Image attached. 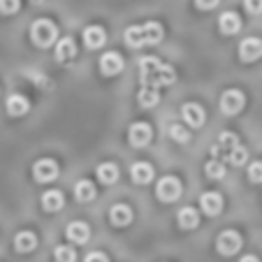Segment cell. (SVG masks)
Masks as SVG:
<instances>
[{
	"instance_id": "cell-1",
	"label": "cell",
	"mask_w": 262,
	"mask_h": 262,
	"mask_svg": "<svg viewBox=\"0 0 262 262\" xmlns=\"http://www.w3.org/2000/svg\"><path fill=\"white\" fill-rule=\"evenodd\" d=\"M139 81L142 86H148V89H163V86H169L177 81V72L174 68L160 63L154 56H146V58L139 60Z\"/></svg>"
},
{
	"instance_id": "cell-2",
	"label": "cell",
	"mask_w": 262,
	"mask_h": 262,
	"mask_svg": "<svg viewBox=\"0 0 262 262\" xmlns=\"http://www.w3.org/2000/svg\"><path fill=\"white\" fill-rule=\"evenodd\" d=\"M123 37H125V45L133 47V49L158 45L163 40V26L158 21H148V24H142V26H130Z\"/></svg>"
},
{
	"instance_id": "cell-3",
	"label": "cell",
	"mask_w": 262,
	"mask_h": 262,
	"mask_svg": "<svg viewBox=\"0 0 262 262\" xmlns=\"http://www.w3.org/2000/svg\"><path fill=\"white\" fill-rule=\"evenodd\" d=\"M56 37H58V28H56L54 21L37 19L33 26H30V40H33L37 47H42V49L54 45Z\"/></svg>"
},
{
	"instance_id": "cell-4",
	"label": "cell",
	"mask_w": 262,
	"mask_h": 262,
	"mask_svg": "<svg viewBox=\"0 0 262 262\" xmlns=\"http://www.w3.org/2000/svg\"><path fill=\"white\" fill-rule=\"evenodd\" d=\"M156 195L160 202H174L181 198V181L177 177H163L156 186Z\"/></svg>"
},
{
	"instance_id": "cell-5",
	"label": "cell",
	"mask_w": 262,
	"mask_h": 262,
	"mask_svg": "<svg viewBox=\"0 0 262 262\" xmlns=\"http://www.w3.org/2000/svg\"><path fill=\"white\" fill-rule=\"evenodd\" d=\"M242 234L237 232V230H225V232L218 234L216 239V248L221 255H234V253L242 248Z\"/></svg>"
},
{
	"instance_id": "cell-6",
	"label": "cell",
	"mask_w": 262,
	"mask_h": 262,
	"mask_svg": "<svg viewBox=\"0 0 262 262\" xmlns=\"http://www.w3.org/2000/svg\"><path fill=\"white\" fill-rule=\"evenodd\" d=\"M244 102H246V98H244L242 91L228 89L225 93L221 95V112L223 114H228V116H234V114H239V112L244 109Z\"/></svg>"
},
{
	"instance_id": "cell-7",
	"label": "cell",
	"mask_w": 262,
	"mask_h": 262,
	"mask_svg": "<svg viewBox=\"0 0 262 262\" xmlns=\"http://www.w3.org/2000/svg\"><path fill=\"white\" fill-rule=\"evenodd\" d=\"M33 177H35V181H40V183L54 181V179L58 177V163H56V160H51V158L37 160V163H35V167H33Z\"/></svg>"
},
{
	"instance_id": "cell-8",
	"label": "cell",
	"mask_w": 262,
	"mask_h": 262,
	"mask_svg": "<svg viewBox=\"0 0 262 262\" xmlns=\"http://www.w3.org/2000/svg\"><path fill=\"white\" fill-rule=\"evenodd\" d=\"M151 137H154V130H151V125L144 123V121H139V123H133L128 130V142L133 144L135 148H142L146 146L148 142H151Z\"/></svg>"
},
{
	"instance_id": "cell-9",
	"label": "cell",
	"mask_w": 262,
	"mask_h": 262,
	"mask_svg": "<svg viewBox=\"0 0 262 262\" xmlns=\"http://www.w3.org/2000/svg\"><path fill=\"white\" fill-rule=\"evenodd\" d=\"M239 56H242L244 63H253V60H257L262 56V40H257V37H248V40H244L242 45H239Z\"/></svg>"
},
{
	"instance_id": "cell-10",
	"label": "cell",
	"mask_w": 262,
	"mask_h": 262,
	"mask_svg": "<svg viewBox=\"0 0 262 262\" xmlns=\"http://www.w3.org/2000/svg\"><path fill=\"white\" fill-rule=\"evenodd\" d=\"M181 116H183V121H186V125H190V128H200V125H204V109L195 102L183 104Z\"/></svg>"
},
{
	"instance_id": "cell-11",
	"label": "cell",
	"mask_w": 262,
	"mask_h": 262,
	"mask_svg": "<svg viewBox=\"0 0 262 262\" xmlns=\"http://www.w3.org/2000/svg\"><path fill=\"white\" fill-rule=\"evenodd\" d=\"M200 207H202V211L207 213V216H218V213L223 211V195L216 193V190L204 193L202 198H200Z\"/></svg>"
},
{
	"instance_id": "cell-12",
	"label": "cell",
	"mask_w": 262,
	"mask_h": 262,
	"mask_svg": "<svg viewBox=\"0 0 262 262\" xmlns=\"http://www.w3.org/2000/svg\"><path fill=\"white\" fill-rule=\"evenodd\" d=\"M100 70H102V74H107V77H114V74H119L121 70H123V58H121L116 51H109V54H104L102 58H100Z\"/></svg>"
},
{
	"instance_id": "cell-13",
	"label": "cell",
	"mask_w": 262,
	"mask_h": 262,
	"mask_svg": "<svg viewBox=\"0 0 262 262\" xmlns=\"http://www.w3.org/2000/svg\"><path fill=\"white\" fill-rule=\"evenodd\" d=\"M104 42H107L104 28H100V26H89V28L84 30V45L89 47V49H100Z\"/></svg>"
},
{
	"instance_id": "cell-14",
	"label": "cell",
	"mask_w": 262,
	"mask_h": 262,
	"mask_svg": "<svg viewBox=\"0 0 262 262\" xmlns=\"http://www.w3.org/2000/svg\"><path fill=\"white\" fill-rule=\"evenodd\" d=\"M65 234H68V239H70V242H74V244H86V242H89V237H91V230H89V225H86V223L74 221V223H70V225H68Z\"/></svg>"
},
{
	"instance_id": "cell-15",
	"label": "cell",
	"mask_w": 262,
	"mask_h": 262,
	"mask_svg": "<svg viewBox=\"0 0 262 262\" xmlns=\"http://www.w3.org/2000/svg\"><path fill=\"white\" fill-rule=\"evenodd\" d=\"M218 28H221L223 35H234L242 28V19H239V14H234V12H223L221 19H218Z\"/></svg>"
},
{
	"instance_id": "cell-16",
	"label": "cell",
	"mask_w": 262,
	"mask_h": 262,
	"mask_svg": "<svg viewBox=\"0 0 262 262\" xmlns=\"http://www.w3.org/2000/svg\"><path fill=\"white\" fill-rule=\"evenodd\" d=\"M109 218H112V223H114L116 228H125L133 221V211H130L128 204H114L112 211H109Z\"/></svg>"
},
{
	"instance_id": "cell-17",
	"label": "cell",
	"mask_w": 262,
	"mask_h": 262,
	"mask_svg": "<svg viewBox=\"0 0 262 262\" xmlns=\"http://www.w3.org/2000/svg\"><path fill=\"white\" fill-rule=\"evenodd\" d=\"M35 246H37V234L30 232V230H24L14 237V248L19 253H30L35 251Z\"/></svg>"
},
{
	"instance_id": "cell-18",
	"label": "cell",
	"mask_w": 262,
	"mask_h": 262,
	"mask_svg": "<svg viewBox=\"0 0 262 262\" xmlns=\"http://www.w3.org/2000/svg\"><path fill=\"white\" fill-rule=\"evenodd\" d=\"M65 204V198L60 190H47L45 195H42V209L45 211H60Z\"/></svg>"
},
{
	"instance_id": "cell-19",
	"label": "cell",
	"mask_w": 262,
	"mask_h": 262,
	"mask_svg": "<svg viewBox=\"0 0 262 262\" xmlns=\"http://www.w3.org/2000/svg\"><path fill=\"white\" fill-rule=\"evenodd\" d=\"M177 221H179V225H181L183 230H195L200 225V213L195 211L193 207H183L181 211H179Z\"/></svg>"
},
{
	"instance_id": "cell-20",
	"label": "cell",
	"mask_w": 262,
	"mask_h": 262,
	"mask_svg": "<svg viewBox=\"0 0 262 262\" xmlns=\"http://www.w3.org/2000/svg\"><path fill=\"white\" fill-rule=\"evenodd\" d=\"M28 109H30V102L24 95H10V100H7V114L10 116H26Z\"/></svg>"
},
{
	"instance_id": "cell-21",
	"label": "cell",
	"mask_w": 262,
	"mask_h": 262,
	"mask_svg": "<svg viewBox=\"0 0 262 262\" xmlns=\"http://www.w3.org/2000/svg\"><path fill=\"white\" fill-rule=\"evenodd\" d=\"M130 177H133L135 183H148L154 179V167L148 163H135L130 167Z\"/></svg>"
},
{
	"instance_id": "cell-22",
	"label": "cell",
	"mask_w": 262,
	"mask_h": 262,
	"mask_svg": "<svg viewBox=\"0 0 262 262\" xmlns=\"http://www.w3.org/2000/svg\"><path fill=\"white\" fill-rule=\"evenodd\" d=\"M74 198L79 200V202H91V200H95V186L91 181H86V179L77 181V186H74Z\"/></svg>"
},
{
	"instance_id": "cell-23",
	"label": "cell",
	"mask_w": 262,
	"mask_h": 262,
	"mask_svg": "<svg viewBox=\"0 0 262 262\" xmlns=\"http://www.w3.org/2000/svg\"><path fill=\"white\" fill-rule=\"evenodd\" d=\"M77 54V45H74L72 37H63V40L56 42V58L58 60H68Z\"/></svg>"
},
{
	"instance_id": "cell-24",
	"label": "cell",
	"mask_w": 262,
	"mask_h": 262,
	"mask_svg": "<svg viewBox=\"0 0 262 262\" xmlns=\"http://www.w3.org/2000/svg\"><path fill=\"white\" fill-rule=\"evenodd\" d=\"M98 179H100V183H104V186H112V183L119 179V167H116L114 163H102L98 167Z\"/></svg>"
},
{
	"instance_id": "cell-25",
	"label": "cell",
	"mask_w": 262,
	"mask_h": 262,
	"mask_svg": "<svg viewBox=\"0 0 262 262\" xmlns=\"http://www.w3.org/2000/svg\"><path fill=\"white\" fill-rule=\"evenodd\" d=\"M137 100L142 107H156L160 102V93L156 89H148V86H142V91L137 93Z\"/></svg>"
},
{
	"instance_id": "cell-26",
	"label": "cell",
	"mask_w": 262,
	"mask_h": 262,
	"mask_svg": "<svg viewBox=\"0 0 262 262\" xmlns=\"http://www.w3.org/2000/svg\"><path fill=\"white\" fill-rule=\"evenodd\" d=\"M239 146V139H237V135H232V133H223L221 137H218V144H216V151H232V148H237Z\"/></svg>"
},
{
	"instance_id": "cell-27",
	"label": "cell",
	"mask_w": 262,
	"mask_h": 262,
	"mask_svg": "<svg viewBox=\"0 0 262 262\" xmlns=\"http://www.w3.org/2000/svg\"><path fill=\"white\" fill-rule=\"evenodd\" d=\"M169 137H172L174 142L186 144L190 139V130H186V125H181V123H172L169 125Z\"/></svg>"
},
{
	"instance_id": "cell-28",
	"label": "cell",
	"mask_w": 262,
	"mask_h": 262,
	"mask_svg": "<svg viewBox=\"0 0 262 262\" xmlns=\"http://www.w3.org/2000/svg\"><path fill=\"white\" fill-rule=\"evenodd\" d=\"M204 172H207L209 179H223L225 177V165H223L221 160H209V163L204 165Z\"/></svg>"
},
{
	"instance_id": "cell-29",
	"label": "cell",
	"mask_w": 262,
	"mask_h": 262,
	"mask_svg": "<svg viewBox=\"0 0 262 262\" xmlns=\"http://www.w3.org/2000/svg\"><path fill=\"white\" fill-rule=\"evenodd\" d=\"M228 160H230V165H244L248 160V151L244 146H237V148H232V151H230L228 154Z\"/></svg>"
},
{
	"instance_id": "cell-30",
	"label": "cell",
	"mask_w": 262,
	"mask_h": 262,
	"mask_svg": "<svg viewBox=\"0 0 262 262\" xmlns=\"http://www.w3.org/2000/svg\"><path fill=\"white\" fill-rule=\"evenodd\" d=\"M54 255H56V262H74L77 260V253H74L72 246H58Z\"/></svg>"
},
{
	"instance_id": "cell-31",
	"label": "cell",
	"mask_w": 262,
	"mask_h": 262,
	"mask_svg": "<svg viewBox=\"0 0 262 262\" xmlns=\"http://www.w3.org/2000/svg\"><path fill=\"white\" fill-rule=\"evenodd\" d=\"M248 179H251L253 183H262V163L260 160L248 165Z\"/></svg>"
},
{
	"instance_id": "cell-32",
	"label": "cell",
	"mask_w": 262,
	"mask_h": 262,
	"mask_svg": "<svg viewBox=\"0 0 262 262\" xmlns=\"http://www.w3.org/2000/svg\"><path fill=\"white\" fill-rule=\"evenodd\" d=\"M21 7V0H0V12L3 14H14V12H19Z\"/></svg>"
},
{
	"instance_id": "cell-33",
	"label": "cell",
	"mask_w": 262,
	"mask_h": 262,
	"mask_svg": "<svg viewBox=\"0 0 262 262\" xmlns=\"http://www.w3.org/2000/svg\"><path fill=\"white\" fill-rule=\"evenodd\" d=\"M244 7H246L248 14H260L262 12V0H244Z\"/></svg>"
},
{
	"instance_id": "cell-34",
	"label": "cell",
	"mask_w": 262,
	"mask_h": 262,
	"mask_svg": "<svg viewBox=\"0 0 262 262\" xmlns=\"http://www.w3.org/2000/svg\"><path fill=\"white\" fill-rule=\"evenodd\" d=\"M84 262H109V257L104 255V253H100V251H93V253H89V255H86Z\"/></svg>"
},
{
	"instance_id": "cell-35",
	"label": "cell",
	"mask_w": 262,
	"mask_h": 262,
	"mask_svg": "<svg viewBox=\"0 0 262 262\" xmlns=\"http://www.w3.org/2000/svg\"><path fill=\"white\" fill-rule=\"evenodd\" d=\"M195 5H198L200 10H213V7L218 5V0H195Z\"/></svg>"
},
{
	"instance_id": "cell-36",
	"label": "cell",
	"mask_w": 262,
	"mask_h": 262,
	"mask_svg": "<svg viewBox=\"0 0 262 262\" xmlns=\"http://www.w3.org/2000/svg\"><path fill=\"white\" fill-rule=\"evenodd\" d=\"M239 262H260V260H257L255 255H244V257H242V260H239Z\"/></svg>"
}]
</instances>
